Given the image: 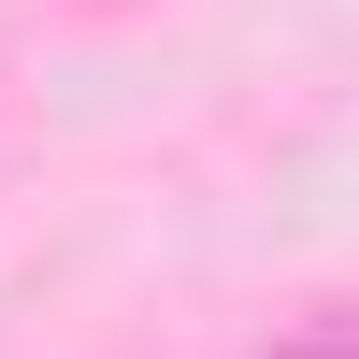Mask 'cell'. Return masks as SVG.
<instances>
[{
    "label": "cell",
    "instance_id": "6da1fadb",
    "mask_svg": "<svg viewBox=\"0 0 359 359\" xmlns=\"http://www.w3.org/2000/svg\"><path fill=\"white\" fill-rule=\"evenodd\" d=\"M273 359H359V316H316V331H287Z\"/></svg>",
    "mask_w": 359,
    "mask_h": 359
}]
</instances>
